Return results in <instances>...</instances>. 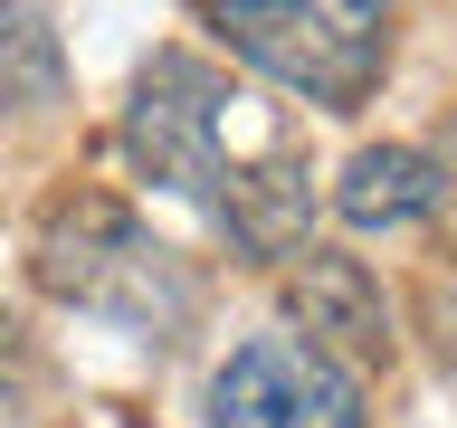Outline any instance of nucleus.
Here are the masks:
<instances>
[{"instance_id": "obj_8", "label": "nucleus", "mask_w": 457, "mask_h": 428, "mask_svg": "<svg viewBox=\"0 0 457 428\" xmlns=\"http://www.w3.org/2000/svg\"><path fill=\"white\" fill-rule=\"evenodd\" d=\"M0 342H10V305H0Z\"/></svg>"}, {"instance_id": "obj_5", "label": "nucleus", "mask_w": 457, "mask_h": 428, "mask_svg": "<svg viewBox=\"0 0 457 428\" xmlns=\"http://www.w3.org/2000/svg\"><path fill=\"white\" fill-rule=\"evenodd\" d=\"M438 191H448V171L428 162V152H410V143H371V152H353L334 181V210L353 228H410L438 210Z\"/></svg>"}, {"instance_id": "obj_6", "label": "nucleus", "mask_w": 457, "mask_h": 428, "mask_svg": "<svg viewBox=\"0 0 457 428\" xmlns=\"http://www.w3.org/2000/svg\"><path fill=\"white\" fill-rule=\"evenodd\" d=\"M295 324L305 342H334V352H381L391 324H381V295L353 257H305V276H295Z\"/></svg>"}, {"instance_id": "obj_4", "label": "nucleus", "mask_w": 457, "mask_h": 428, "mask_svg": "<svg viewBox=\"0 0 457 428\" xmlns=\"http://www.w3.org/2000/svg\"><path fill=\"white\" fill-rule=\"evenodd\" d=\"M38 276H48L57 295H77V305L134 314V324H153V285L191 305V285L171 276V248H153L114 200H77V210H57L48 238H38Z\"/></svg>"}, {"instance_id": "obj_7", "label": "nucleus", "mask_w": 457, "mask_h": 428, "mask_svg": "<svg viewBox=\"0 0 457 428\" xmlns=\"http://www.w3.org/2000/svg\"><path fill=\"white\" fill-rule=\"evenodd\" d=\"M67 86V57H57V29L29 10V0H0V105H48Z\"/></svg>"}, {"instance_id": "obj_3", "label": "nucleus", "mask_w": 457, "mask_h": 428, "mask_svg": "<svg viewBox=\"0 0 457 428\" xmlns=\"http://www.w3.org/2000/svg\"><path fill=\"white\" fill-rule=\"evenodd\" d=\"M210 428H362V391L324 342H238L210 381Z\"/></svg>"}, {"instance_id": "obj_2", "label": "nucleus", "mask_w": 457, "mask_h": 428, "mask_svg": "<svg viewBox=\"0 0 457 428\" xmlns=\"http://www.w3.org/2000/svg\"><path fill=\"white\" fill-rule=\"evenodd\" d=\"M210 29L305 105H362L391 57V0H210Z\"/></svg>"}, {"instance_id": "obj_1", "label": "nucleus", "mask_w": 457, "mask_h": 428, "mask_svg": "<svg viewBox=\"0 0 457 428\" xmlns=\"http://www.w3.org/2000/svg\"><path fill=\"white\" fill-rule=\"evenodd\" d=\"M124 152H134L143 181L200 200L248 257H295L305 248V219H314L305 152L267 114H248V95L220 67H200L181 48L153 57L134 105H124Z\"/></svg>"}]
</instances>
